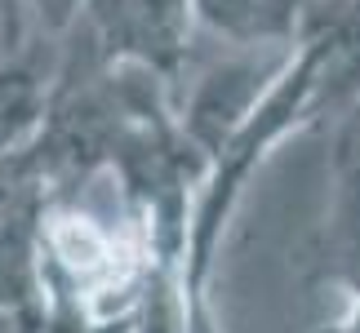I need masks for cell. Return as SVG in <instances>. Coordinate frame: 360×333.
<instances>
[{"label": "cell", "instance_id": "cell-1", "mask_svg": "<svg viewBox=\"0 0 360 333\" xmlns=\"http://www.w3.org/2000/svg\"><path fill=\"white\" fill-rule=\"evenodd\" d=\"M191 13H196L191 0H98L94 5L103 45L156 67H169L183 53Z\"/></svg>", "mask_w": 360, "mask_h": 333}, {"label": "cell", "instance_id": "cell-2", "mask_svg": "<svg viewBox=\"0 0 360 333\" xmlns=\"http://www.w3.org/2000/svg\"><path fill=\"white\" fill-rule=\"evenodd\" d=\"M262 89V72L254 63H227L218 67L214 76H205V85L196 89V103H191V133L200 143H227L231 133L245 124V116L254 111Z\"/></svg>", "mask_w": 360, "mask_h": 333}, {"label": "cell", "instance_id": "cell-3", "mask_svg": "<svg viewBox=\"0 0 360 333\" xmlns=\"http://www.w3.org/2000/svg\"><path fill=\"white\" fill-rule=\"evenodd\" d=\"M191 5L214 32L240 40V45L289 36L302 13V0H191Z\"/></svg>", "mask_w": 360, "mask_h": 333}, {"label": "cell", "instance_id": "cell-4", "mask_svg": "<svg viewBox=\"0 0 360 333\" xmlns=\"http://www.w3.org/2000/svg\"><path fill=\"white\" fill-rule=\"evenodd\" d=\"M40 116V85L22 67H0V147L18 143Z\"/></svg>", "mask_w": 360, "mask_h": 333}, {"label": "cell", "instance_id": "cell-5", "mask_svg": "<svg viewBox=\"0 0 360 333\" xmlns=\"http://www.w3.org/2000/svg\"><path fill=\"white\" fill-rule=\"evenodd\" d=\"M32 289V249L18 231L0 227V307L18 302Z\"/></svg>", "mask_w": 360, "mask_h": 333}, {"label": "cell", "instance_id": "cell-6", "mask_svg": "<svg viewBox=\"0 0 360 333\" xmlns=\"http://www.w3.org/2000/svg\"><path fill=\"white\" fill-rule=\"evenodd\" d=\"M27 9L40 18V27H49V32H63V27H72V18L80 13V0H22Z\"/></svg>", "mask_w": 360, "mask_h": 333}, {"label": "cell", "instance_id": "cell-7", "mask_svg": "<svg viewBox=\"0 0 360 333\" xmlns=\"http://www.w3.org/2000/svg\"><path fill=\"white\" fill-rule=\"evenodd\" d=\"M0 53H5V13H0Z\"/></svg>", "mask_w": 360, "mask_h": 333}]
</instances>
